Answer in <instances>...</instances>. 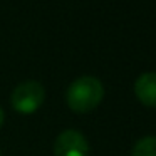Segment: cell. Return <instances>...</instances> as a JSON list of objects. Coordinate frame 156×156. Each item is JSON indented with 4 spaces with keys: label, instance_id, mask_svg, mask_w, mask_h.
I'll use <instances>...</instances> for the list:
<instances>
[{
    "label": "cell",
    "instance_id": "cell-1",
    "mask_svg": "<svg viewBox=\"0 0 156 156\" xmlns=\"http://www.w3.org/2000/svg\"><path fill=\"white\" fill-rule=\"evenodd\" d=\"M102 98H104L102 82L92 76H84V77L76 79L69 86L67 94H66L67 106L77 114L91 112L92 109H96L101 104Z\"/></svg>",
    "mask_w": 156,
    "mask_h": 156
},
{
    "label": "cell",
    "instance_id": "cell-2",
    "mask_svg": "<svg viewBox=\"0 0 156 156\" xmlns=\"http://www.w3.org/2000/svg\"><path fill=\"white\" fill-rule=\"evenodd\" d=\"M45 99V89L39 81H24L12 92V108L20 114L35 112Z\"/></svg>",
    "mask_w": 156,
    "mask_h": 156
},
{
    "label": "cell",
    "instance_id": "cell-3",
    "mask_svg": "<svg viewBox=\"0 0 156 156\" xmlns=\"http://www.w3.org/2000/svg\"><path fill=\"white\" fill-rule=\"evenodd\" d=\"M89 144L84 134L74 129H66L54 143V156H87Z\"/></svg>",
    "mask_w": 156,
    "mask_h": 156
},
{
    "label": "cell",
    "instance_id": "cell-4",
    "mask_svg": "<svg viewBox=\"0 0 156 156\" xmlns=\"http://www.w3.org/2000/svg\"><path fill=\"white\" fill-rule=\"evenodd\" d=\"M134 94L144 106L156 108V72H143L136 79Z\"/></svg>",
    "mask_w": 156,
    "mask_h": 156
},
{
    "label": "cell",
    "instance_id": "cell-5",
    "mask_svg": "<svg viewBox=\"0 0 156 156\" xmlns=\"http://www.w3.org/2000/svg\"><path fill=\"white\" fill-rule=\"evenodd\" d=\"M131 156H156V136L141 138L134 144Z\"/></svg>",
    "mask_w": 156,
    "mask_h": 156
},
{
    "label": "cell",
    "instance_id": "cell-6",
    "mask_svg": "<svg viewBox=\"0 0 156 156\" xmlns=\"http://www.w3.org/2000/svg\"><path fill=\"white\" fill-rule=\"evenodd\" d=\"M4 121H5V114H4V111H2V108H0V126L4 124Z\"/></svg>",
    "mask_w": 156,
    "mask_h": 156
},
{
    "label": "cell",
    "instance_id": "cell-7",
    "mask_svg": "<svg viewBox=\"0 0 156 156\" xmlns=\"http://www.w3.org/2000/svg\"><path fill=\"white\" fill-rule=\"evenodd\" d=\"M0 156H2V153H0Z\"/></svg>",
    "mask_w": 156,
    "mask_h": 156
}]
</instances>
